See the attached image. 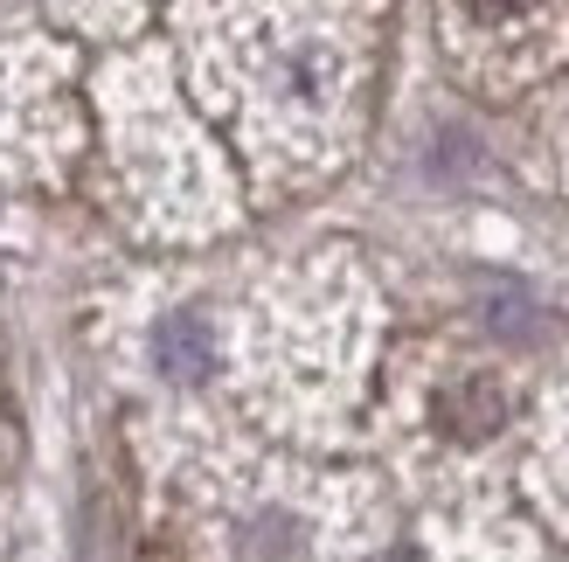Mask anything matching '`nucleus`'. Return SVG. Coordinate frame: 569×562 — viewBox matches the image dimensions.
<instances>
[{"label":"nucleus","instance_id":"1","mask_svg":"<svg viewBox=\"0 0 569 562\" xmlns=\"http://www.w3.org/2000/svg\"><path fill=\"white\" fill-rule=\"evenodd\" d=\"M160 361L174 375H202V361H209V341H202V327L194 320H174V327H160Z\"/></svg>","mask_w":569,"mask_h":562},{"label":"nucleus","instance_id":"2","mask_svg":"<svg viewBox=\"0 0 569 562\" xmlns=\"http://www.w3.org/2000/svg\"><path fill=\"white\" fill-rule=\"evenodd\" d=\"M445 417H451V431H487L493 424V417H500V397H493V389H472V397H451L445 403Z\"/></svg>","mask_w":569,"mask_h":562},{"label":"nucleus","instance_id":"3","mask_svg":"<svg viewBox=\"0 0 569 562\" xmlns=\"http://www.w3.org/2000/svg\"><path fill=\"white\" fill-rule=\"evenodd\" d=\"M472 8H479V14H521L528 0H472Z\"/></svg>","mask_w":569,"mask_h":562}]
</instances>
